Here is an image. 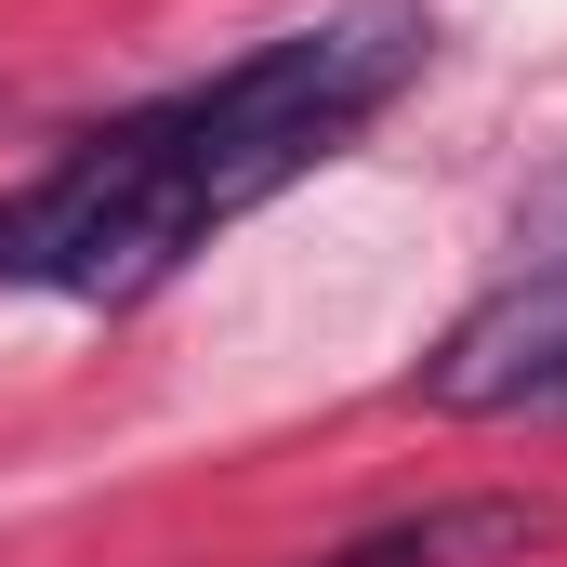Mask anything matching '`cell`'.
Instances as JSON below:
<instances>
[{
  "label": "cell",
  "mask_w": 567,
  "mask_h": 567,
  "mask_svg": "<svg viewBox=\"0 0 567 567\" xmlns=\"http://www.w3.org/2000/svg\"><path fill=\"white\" fill-rule=\"evenodd\" d=\"M515 251H528V265H567V172L542 185V198H528V225H515Z\"/></svg>",
  "instance_id": "obj_4"
},
{
  "label": "cell",
  "mask_w": 567,
  "mask_h": 567,
  "mask_svg": "<svg viewBox=\"0 0 567 567\" xmlns=\"http://www.w3.org/2000/svg\"><path fill=\"white\" fill-rule=\"evenodd\" d=\"M555 542H567V502H542V488H462V502H410V515H383V528H357V542H330L303 567H528Z\"/></svg>",
  "instance_id": "obj_3"
},
{
  "label": "cell",
  "mask_w": 567,
  "mask_h": 567,
  "mask_svg": "<svg viewBox=\"0 0 567 567\" xmlns=\"http://www.w3.org/2000/svg\"><path fill=\"white\" fill-rule=\"evenodd\" d=\"M423 396L462 410V423L555 410V396H567V265H515L488 303H462L449 343L423 357Z\"/></svg>",
  "instance_id": "obj_2"
},
{
  "label": "cell",
  "mask_w": 567,
  "mask_h": 567,
  "mask_svg": "<svg viewBox=\"0 0 567 567\" xmlns=\"http://www.w3.org/2000/svg\"><path fill=\"white\" fill-rule=\"evenodd\" d=\"M423 53H435L423 0H343L133 120L80 133L53 172H27L0 198V290L145 303L185 251H212V225H238L290 172H317L357 120H383L423 80Z\"/></svg>",
  "instance_id": "obj_1"
}]
</instances>
